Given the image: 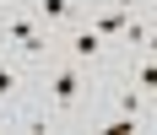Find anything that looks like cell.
<instances>
[{
	"label": "cell",
	"mask_w": 157,
	"mask_h": 135,
	"mask_svg": "<svg viewBox=\"0 0 157 135\" xmlns=\"http://www.w3.org/2000/svg\"><path fill=\"white\" fill-rule=\"evenodd\" d=\"M125 22H130V11H103V16H92V32L98 38H119Z\"/></svg>",
	"instance_id": "4"
},
{
	"label": "cell",
	"mask_w": 157,
	"mask_h": 135,
	"mask_svg": "<svg viewBox=\"0 0 157 135\" xmlns=\"http://www.w3.org/2000/svg\"><path fill=\"white\" fill-rule=\"evenodd\" d=\"M71 54H76V60H98V54H103V38H98L92 27L76 32V38H71Z\"/></svg>",
	"instance_id": "3"
},
{
	"label": "cell",
	"mask_w": 157,
	"mask_h": 135,
	"mask_svg": "<svg viewBox=\"0 0 157 135\" xmlns=\"http://www.w3.org/2000/svg\"><path fill=\"white\" fill-rule=\"evenodd\" d=\"M0 38H11V43L22 49V54H33V60H38V54L49 49V38H44L38 27H33L27 16H6V22H0Z\"/></svg>",
	"instance_id": "1"
},
{
	"label": "cell",
	"mask_w": 157,
	"mask_h": 135,
	"mask_svg": "<svg viewBox=\"0 0 157 135\" xmlns=\"http://www.w3.org/2000/svg\"><path fill=\"white\" fill-rule=\"evenodd\" d=\"M130 6H136V0H114V11H130Z\"/></svg>",
	"instance_id": "8"
},
{
	"label": "cell",
	"mask_w": 157,
	"mask_h": 135,
	"mask_svg": "<svg viewBox=\"0 0 157 135\" xmlns=\"http://www.w3.org/2000/svg\"><path fill=\"white\" fill-rule=\"evenodd\" d=\"M38 11H44L49 22H65V16H71V0H38Z\"/></svg>",
	"instance_id": "6"
},
{
	"label": "cell",
	"mask_w": 157,
	"mask_h": 135,
	"mask_svg": "<svg viewBox=\"0 0 157 135\" xmlns=\"http://www.w3.org/2000/svg\"><path fill=\"white\" fill-rule=\"evenodd\" d=\"M16 81H22V76H16L11 65H0V97H11V92H16Z\"/></svg>",
	"instance_id": "7"
},
{
	"label": "cell",
	"mask_w": 157,
	"mask_h": 135,
	"mask_svg": "<svg viewBox=\"0 0 157 135\" xmlns=\"http://www.w3.org/2000/svg\"><path fill=\"white\" fill-rule=\"evenodd\" d=\"M49 92H54V103H60V108H76V97H81V76L71 70V65H65V70H54Z\"/></svg>",
	"instance_id": "2"
},
{
	"label": "cell",
	"mask_w": 157,
	"mask_h": 135,
	"mask_svg": "<svg viewBox=\"0 0 157 135\" xmlns=\"http://www.w3.org/2000/svg\"><path fill=\"white\" fill-rule=\"evenodd\" d=\"M119 38H125L130 49H146V38H152V27H146V22H125V27H119Z\"/></svg>",
	"instance_id": "5"
}]
</instances>
